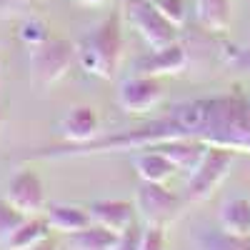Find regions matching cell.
Wrapping results in <instances>:
<instances>
[{"instance_id":"ba28073f","label":"cell","mask_w":250,"mask_h":250,"mask_svg":"<svg viewBox=\"0 0 250 250\" xmlns=\"http://www.w3.org/2000/svg\"><path fill=\"white\" fill-rule=\"evenodd\" d=\"M148 148H155L160 150L165 158H168L178 170H188L193 173L195 165L200 163L208 143L203 140H193V138H175V140H165V143H155V145H148Z\"/></svg>"},{"instance_id":"2e32d148","label":"cell","mask_w":250,"mask_h":250,"mask_svg":"<svg viewBox=\"0 0 250 250\" xmlns=\"http://www.w3.org/2000/svg\"><path fill=\"white\" fill-rule=\"evenodd\" d=\"M220 225L225 233L250 235V200L245 198L225 200L220 208Z\"/></svg>"},{"instance_id":"4fadbf2b","label":"cell","mask_w":250,"mask_h":250,"mask_svg":"<svg viewBox=\"0 0 250 250\" xmlns=\"http://www.w3.org/2000/svg\"><path fill=\"white\" fill-rule=\"evenodd\" d=\"M48 235V220L45 218H35V215H25L15 230L10 233V238L5 240L8 250H30L38 243H43Z\"/></svg>"},{"instance_id":"ac0fdd59","label":"cell","mask_w":250,"mask_h":250,"mask_svg":"<svg viewBox=\"0 0 250 250\" xmlns=\"http://www.w3.org/2000/svg\"><path fill=\"white\" fill-rule=\"evenodd\" d=\"M200 250H250V235H233L225 230H208L198 238Z\"/></svg>"},{"instance_id":"cb8c5ba5","label":"cell","mask_w":250,"mask_h":250,"mask_svg":"<svg viewBox=\"0 0 250 250\" xmlns=\"http://www.w3.org/2000/svg\"><path fill=\"white\" fill-rule=\"evenodd\" d=\"M80 3H88V5H100V3H105V0H80Z\"/></svg>"},{"instance_id":"603a6c76","label":"cell","mask_w":250,"mask_h":250,"mask_svg":"<svg viewBox=\"0 0 250 250\" xmlns=\"http://www.w3.org/2000/svg\"><path fill=\"white\" fill-rule=\"evenodd\" d=\"M30 250H55V245L53 243H48V240H43V243H38L35 248H30Z\"/></svg>"},{"instance_id":"3957f363","label":"cell","mask_w":250,"mask_h":250,"mask_svg":"<svg viewBox=\"0 0 250 250\" xmlns=\"http://www.w3.org/2000/svg\"><path fill=\"white\" fill-rule=\"evenodd\" d=\"M235 155L230 148H220V145H208L200 163L195 165V170L188 178L185 185V200L188 203H200L205 198H210L213 190L220 185V180L228 175Z\"/></svg>"},{"instance_id":"9c48e42d","label":"cell","mask_w":250,"mask_h":250,"mask_svg":"<svg viewBox=\"0 0 250 250\" xmlns=\"http://www.w3.org/2000/svg\"><path fill=\"white\" fill-rule=\"evenodd\" d=\"M90 218L115 233H123L135 220V205L128 200H98L90 205Z\"/></svg>"},{"instance_id":"6da1fadb","label":"cell","mask_w":250,"mask_h":250,"mask_svg":"<svg viewBox=\"0 0 250 250\" xmlns=\"http://www.w3.org/2000/svg\"><path fill=\"white\" fill-rule=\"evenodd\" d=\"M120 53H123V38H120V15L110 13L93 25L85 38L80 40L75 50V58L83 70H88L95 78L113 80L120 65Z\"/></svg>"},{"instance_id":"52a82bcc","label":"cell","mask_w":250,"mask_h":250,"mask_svg":"<svg viewBox=\"0 0 250 250\" xmlns=\"http://www.w3.org/2000/svg\"><path fill=\"white\" fill-rule=\"evenodd\" d=\"M163 98V85L155 75H140L123 83L120 88V105L128 113H148Z\"/></svg>"},{"instance_id":"277c9868","label":"cell","mask_w":250,"mask_h":250,"mask_svg":"<svg viewBox=\"0 0 250 250\" xmlns=\"http://www.w3.org/2000/svg\"><path fill=\"white\" fill-rule=\"evenodd\" d=\"M125 15L153 50L175 43V25L153 5V0H125Z\"/></svg>"},{"instance_id":"d6986e66","label":"cell","mask_w":250,"mask_h":250,"mask_svg":"<svg viewBox=\"0 0 250 250\" xmlns=\"http://www.w3.org/2000/svg\"><path fill=\"white\" fill-rule=\"evenodd\" d=\"M23 213L15 210V208L8 203V200H0V243L5 245V240L10 238V233L15 230V228L23 223Z\"/></svg>"},{"instance_id":"7402d4cb","label":"cell","mask_w":250,"mask_h":250,"mask_svg":"<svg viewBox=\"0 0 250 250\" xmlns=\"http://www.w3.org/2000/svg\"><path fill=\"white\" fill-rule=\"evenodd\" d=\"M140 250H165V233H163V225H150L148 230L143 233Z\"/></svg>"},{"instance_id":"8992f818","label":"cell","mask_w":250,"mask_h":250,"mask_svg":"<svg viewBox=\"0 0 250 250\" xmlns=\"http://www.w3.org/2000/svg\"><path fill=\"white\" fill-rule=\"evenodd\" d=\"M5 200L20 210L23 215H35L45 203L43 195V183L40 178L30 170H20L8 180V190H5Z\"/></svg>"},{"instance_id":"5bb4252c","label":"cell","mask_w":250,"mask_h":250,"mask_svg":"<svg viewBox=\"0 0 250 250\" xmlns=\"http://www.w3.org/2000/svg\"><path fill=\"white\" fill-rule=\"evenodd\" d=\"M118 243V233L105 225H88L85 230H78L68 235V248L70 250H113Z\"/></svg>"},{"instance_id":"5b68a950","label":"cell","mask_w":250,"mask_h":250,"mask_svg":"<svg viewBox=\"0 0 250 250\" xmlns=\"http://www.w3.org/2000/svg\"><path fill=\"white\" fill-rule=\"evenodd\" d=\"M138 210L150 225H165L180 215L183 200L175 193L165 190L163 183L143 180L138 188Z\"/></svg>"},{"instance_id":"7c38bea8","label":"cell","mask_w":250,"mask_h":250,"mask_svg":"<svg viewBox=\"0 0 250 250\" xmlns=\"http://www.w3.org/2000/svg\"><path fill=\"white\" fill-rule=\"evenodd\" d=\"M188 62L185 48L178 43H170L160 50H153L148 58L140 60V70L145 75H163V73H180Z\"/></svg>"},{"instance_id":"8fae6325","label":"cell","mask_w":250,"mask_h":250,"mask_svg":"<svg viewBox=\"0 0 250 250\" xmlns=\"http://www.w3.org/2000/svg\"><path fill=\"white\" fill-rule=\"evenodd\" d=\"M60 128H62V135L75 145L90 143L93 138H98V115L85 105L73 108V110H68L65 118H62Z\"/></svg>"},{"instance_id":"9a60e30c","label":"cell","mask_w":250,"mask_h":250,"mask_svg":"<svg viewBox=\"0 0 250 250\" xmlns=\"http://www.w3.org/2000/svg\"><path fill=\"white\" fill-rule=\"evenodd\" d=\"M135 170L140 175V180H148V183H165L178 168L165 158L160 150L150 148V150H145L135 158Z\"/></svg>"},{"instance_id":"44dd1931","label":"cell","mask_w":250,"mask_h":250,"mask_svg":"<svg viewBox=\"0 0 250 250\" xmlns=\"http://www.w3.org/2000/svg\"><path fill=\"white\" fill-rule=\"evenodd\" d=\"M153 5L170 20V23L178 28L183 23V18H185V5H183V0H153Z\"/></svg>"},{"instance_id":"7a4b0ae2","label":"cell","mask_w":250,"mask_h":250,"mask_svg":"<svg viewBox=\"0 0 250 250\" xmlns=\"http://www.w3.org/2000/svg\"><path fill=\"white\" fill-rule=\"evenodd\" d=\"M75 60V48L62 38L40 40L30 50V83L33 88L45 90L65 75Z\"/></svg>"},{"instance_id":"e0dca14e","label":"cell","mask_w":250,"mask_h":250,"mask_svg":"<svg viewBox=\"0 0 250 250\" xmlns=\"http://www.w3.org/2000/svg\"><path fill=\"white\" fill-rule=\"evenodd\" d=\"M198 23L208 30H225L230 25L233 3L230 0H195Z\"/></svg>"},{"instance_id":"30bf717a","label":"cell","mask_w":250,"mask_h":250,"mask_svg":"<svg viewBox=\"0 0 250 250\" xmlns=\"http://www.w3.org/2000/svg\"><path fill=\"white\" fill-rule=\"evenodd\" d=\"M45 220H48V228L60 230L65 235H73L78 230H85L88 225H93L90 210H83L78 205H65V203L50 205L48 213H45Z\"/></svg>"},{"instance_id":"ffe728a7","label":"cell","mask_w":250,"mask_h":250,"mask_svg":"<svg viewBox=\"0 0 250 250\" xmlns=\"http://www.w3.org/2000/svg\"><path fill=\"white\" fill-rule=\"evenodd\" d=\"M143 228L133 220L123 233H118V243L113 250H140V243H143Z\"/></svg>"}]
</instances>
